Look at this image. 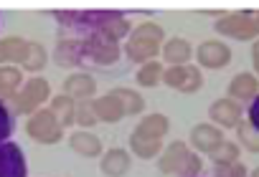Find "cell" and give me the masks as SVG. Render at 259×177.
Wrapping results in <instances>:
<instances>
[{
  "instance_id": "6da1fadb",
  "label": "cell",
  "mask_w": 259,
  "mask_h": 177,
  "mask_svg": "<svg viewBox=\"0 0 259 177\" xmlns=\"http://www.w3.org/2000/svg\"><path fill=\"white\" fill-rule=\"evenodd\" d=\"M54 18L59 21L61 31L71 33V38L102 36L119 43L133 33V23L127 21L124 13L117 11H56Z\"/></svg>"
},
{
  "instance_id": "7a4b0ae2",
  "label": "cell",
  "mask_w": 259,
  "mask_h": 177,
  "mask_svg": "<svg viewBox=\"0 0 259 177\" xmlns=\"http://www.w3.org/2000/svg\"><path fill=\"white\" fill-rule=\"evenodd\" d=\"M163 46H165V31L158 23L145 21L138 28H133V33H130V38L124 43V56L133 64L143 66V64L155 61V56L163 51Z\"/></svg>"
},
{
  "instance_id": "3957f363",
  "label": "cell",
  "mask_w": 259,
  "mask_h": 177,
  "mask_svg": "<svg viewBox=\"0 0 259 177\" xmlns=\"http://www.w3.org/2000/svg\"><path fill=\"white\" fill-rule=\"evenodd\" d=\"M219 36H229L234 41H256L259 38V11H234L221 16L213 23Z\"/></svg>"
},
{
  "instance_id": "277c9868",
  "label": "cell",
  "mask_w": 259,
  "mask_h": 177,
  "mask_svg": "<svg viewBox=\"0 0 259 177\" xmlns=\"http://www.w3.org/2000/svg\"><path fill=\"white\" fill-rule=\"evenodd\" d=\"M119 58V43L92 36L79 38V66H112Z\"/></svg>"
},
{
  "instance_id": "5b68a950",
  "label": "cell",
  "mask_w": 259,
  "mask_h": 177,
  "mask_svg": "<svg viewBox=\"0 0 259 177\" xmlns=\"http://www.w3.org/2000/svg\"><path fill=\"white\" fill-rule=\"evenodd\" d=\"M49 96H51V86H49V81L36 76V79H28V81L21 86V91L8 101V106H11L13 114L33 116Z\"/></svg>"
},
{
  "instance_id": "8992f818",
  "label": "cell",
  "mask_w": 259,
  "mask_h": 177,
  "mask_svg": "<svg viewBox=\"0 0 259 177\" xmlns=\"http://www.w3.org/2000/svg\"><path fill=\"white\" fill-rule=\"evenodd\" d=\"M26 132L38 144H56L64 137V127L56 122V116L51 114V109H38L33 116H28Z\"/></svg>"
},
{
  "instance_id": "52a82bcc",
  "label": "cell",
  "mask_w": 259,
  "mask_h": 177,
  "mask_svg": "<svg viewBox=\"0 0 259 177\" xmlns=\"http://www.w3.org/2000/svg\"><path fill=\"white\" fill-rule=\"evenodd\" d=\"M163 81L181 91V94H196L201 86H203V74L198 66L193 64H186V66H168L165 74H163Z\"/></svg>"
},
{
  "instance_id": "ba28073f",
  "label": "cell",
  "mask_w": 259,
  "mask_h": 177,
  "mask_svg": "<svg viewBox=\"0 0 259 177\" xmlns=\"http://www.w3.org/2000/svg\"><path fill=\"white\" fill-rule=\"evenodd\" d=\"M196 61L201 69H226L231 64V48L224 41H203L196 51Z\"/></svg>"
},
{
  "instance_id": "9c48e42d",
  "label": "cell",
  "mask_w": 259,
  "mask_h": 177,
  "mask_svg": "<svg viewBox=\"0 0 259 177\" xmlns=\"http://www.w3.org/2000/svg\"><path fill=\"white\" fill-rule=\"evenodd\" d=\"M191 154H193L191 147H188L186 142L176 139V142L165 144L163 154L158 157V169H160L163 174H178V177H181V172H183V167H186V162H188Z\"/></svg>"
},
{
  "instance_id": "30bf717a",
  "label": "cell",
  "mask_w": 259,
  "mask_h": 177,
  "mask_svg": "<svg viewBox=\"0 0 259 177\" xmlns=\"http://www.w3.org/2000/svg\"><path fill=\"white\" fill-rule=\"evenodd\" d=\"M26 154L13 142H0V177H26Z\"/></svg>"
},
{
  "instance_id": "8fae6325",
  "label": "cell",
  "mask_w": 259,
  "mask_h": 177,
  "mask_svg": "<svg viewBox=\"0 0 259 177\" xmlns=\"http://www.w3.org/2000/svg\"><path fill=\"white\" fill-rule=\"evenodd\" d=\"M224 132L216 127V124H196L191 129V147L198 152V154H213L221 144H224Z\"/></svg>"
},
{
  "instance_id": "7c38bea8",
  "label": "cell",
  "mask_w": 259,
  "mask_h": 177,
  "mask_svg": "<svg viewBox=\"0 0 259 177\" xmlns=\"http://www.w3.org/2000/svg\"><path fill=\"white\" fill-rule=\"evenodd\" d=\"M208 116L211 122L219 127V129H236L239 122H241V104L224 96V99H216L208 109Z\"/></svg>"
},
{
  "instance_id": "4fadbf2b",
  "label": "cell",
  "mask_w": 259,
  "mask_h": 177,
  "mask_svg": "<svg viewBox=\"0 0 259 177\" xmlns=\"http://www.w3.org/2000/svg\"><path fill=\"white\" fill-rule=\"evenodd\" d=\"M259 96V76L256 74H236L229 81V99L239 104H251Z\"/></svg>"
},
{
  "instance_id": "5bb4252c",
  "label": "cell",
  "mask_w": 259,
  "mask_h": 177,
  "mask_svg": "<svg viewBox=\"0 0 259 177\" xmlns=\"http://www.w3.org/2000/svg\"><path fill=\"white\" fill-rule=\"evenodd\" d=\"M64 94L74 101H92V96L97 94V81L92 74H71L64 81Z\"/></svg>"
},
{
  "instance_id": "9a60e30c",
  "label": "cell",
  "mask_w": 259,
  "mask_h": 177,
  "mask_svg": "<svg viewBox=\"0 0 259 177\" xmlns=\"http://www.w3.org/2000/svg\"><path fill=\"white\" fill-rule=\"evenodd\" d=\"M130 164H133V159H130V152L114 147V149H107V152L102 154L99 169H102L107 177H122V174H127Z\"/></svg>"
},
{
  "instance_id": "2e32d148",
  "label": "cell",
  "mask_w": 259,
  "mask_h": 177,
  "mask_svg": "<svg viewBox=\"0 0 259 177\" xmlns=\"http://www.w3.org/2000/svg\"><path fill=\"white\" fill-rule=\"evenodd\" d=\"M160 56H163V61L170 64V66H186V64L191 61V56H193V48H191V43H188L186 38L176 36V38H168V41H165Z\"/></svg>"
},
{
  "instance_id": "e0dca14e",
  "label": "cell",
  "mask_w": 259,
  "mask_h": 177,
  "mask_svg": "<svg viewBox=\"0 0 259 177\" xmlns=\"http://www.w3.org/2000/svg\"><path fill=\"white\" fill-rule=\"evenodd\" d=\"M28 48H31V41H23L18 36L0 38V64H21L23 66Z\"/></svg>"
},
{
  "instance_id": "ac0fdd59",
  "label": "cell",
  "mask_w": 259,
  "mask_h": 177,
  "mask_svg": "<svg viewBox=\"0 0 259 177\" xmlns=\"http://www.w3.org/2000/svg\"><path fill=\"white\" fill-rule=\"evenodd\" d=\"M69 144H71V149H74L76 154H81V157H99L102 149H104L102 139H99L97 134L87 132V129L74 132V134L69 137Z\"/></svg>"
},
{
  "instance_id": "d6986e66",
  "label": "cell",
  "mask_w": 259,
  "mask_h": 177,
  "mask_svg": "<svg viewBox=\"0 0 259 177\" xmlns=\"http://www.w3.org/2000/svg\"><path fill=\"white\" fill-rule=\"evenodd\" d=\"M168 129H170V119L165 114H148L135 127V132L140 137H148V139H163L168 134Z\"/></svg>"
},
{
  "instance_id": "ffe728a7",
  "label": "cell",
  "mask_w": 259,
  "mask_h": 177,
  "mask_svg": "<svg viewBox=\"0 0 259 177\" xmlns=\"http://www.w3.org/2000/svg\"><path fill=\"white\" fill-rule=\"evenodd\" d=\"M92 104H94L97 119H99V122H104V124H114V122H119L122 116H127V114H124V109H122V104H119L112 94H104V96L94 99Z\"/></svg>"
},
{
  "instance_id": "44dd1931",
  "label": "cell",
  "mask_w": 259,
  "mask_h": 177,
  "mask_svg": "<svg viewBox=\"0 0 259 177\" xmlns=\"http://www.w3.org/2000/svg\"><path fill=\"white\" fill-rule=\"evenodd\" d=\"M49 109H51V114L56 116V122H59L64 129L71 127V124H76V101H74L71 96H66V94L54 96L51 104H49Z\"/></svg>"
},
{
  "instance_id": "7402d4cb",
  "label": "cell",
  "mask_w": 259,
  "mask_h": 177,
  "mask_svg": "<svg viewBox=\"0 0 259 177\" xmlns=\"http://www.w3.org/2000/svg\"><path fill=\"white\" fill-rule=\"evenodd\" d=\"M23 86V74L16 66H0V101H11Z\"/></svg>"
},
{
  "instance_id": "603a6c76",
  "label": "cell",
  "mask_w": 259,
  "mask_h": 177,
  "mask_svg": "<svg viewBox=\"0 0 259 177\" xmlns=\"http://www.w3.org/2000/svg\"><path fill=\"white\" fill-rule=\"evenodd\" d=\"M130 149L140 159H153V157H160L165 147H163V139H148V137H140L138 132H133L130 134Z\"/></svg>"
},
{
  "instance_id": "cb8c5ba5",
  "label": "cell",
  "mask_w": 259,
  "mask_h": 177,
  "mask_svg": "<svg viewBox=\"0 0 259 177\" xmlns=\"http://www.w3.org/2000/svg\"><path fill=\"white\" fill-rule=\"evenodd\" d=\"M109 94L122 104V109H124V114H127V116H135V114H140V111L145 109V99H143V96H140V91H135V89L119 86V89H112Z\"/></svg>"
},
{
  "instance_id": "d4e9b609",
  "label": "cell",
  "mask_w": 259,
  "mask_h": 177,
  "mask_svg": "<svg viewBox=\"0 0 259 177\" xmlns=\"http://www.w3.org/2000/svg\"><path fill=\"white\" fill-rule=\"evenodd\" d=\"M54 58H56V64L64 66V69L79 66V38H61V41L56 43Z\"/></svg>"
},
{
  "instance_id": "484cf974",
  "label": "cell",
  "mask_w": 259,
  "mask_h": 177,
  "mask_svg": "<svg viewBox=\"0 0 259 177\" xmlns=\"http://www.w3.org/2000/svg\"><path fill=\"white\" fill-rule=\"evenodd\" d=\"M236 139H239V144H241L246 152L259 154V129H256L249 119H241V122H239V127H236Z\"/></svg>"
},
{
  "instance_id": "4316f807",
  "label": "cell",
  "mask_w": 259,
  "mask_h": 177,
  "mask_svg": "<svg viewBox=\"0 0 259 177\" xmlns=\"http://www.w3.org/2000/svg\"><path fill=\"white\" fill-rule=\"evenodd\" d=\"M163 74H165L163 64H160V61H150V64H143V66L138 69V76H135V79H138L140 86L150 89V86H158V84H160Z\"/></svg>"
},
{
  "instance_id": "83f0119b",
  "label": "cell",
  "mask_w": 259,
  "mask_h": 177,
  "mask_svg": "<svg viewBox=\"0 0 259 177\" xmlns=\"http://www.w3.org/2000/svg\"><path fill=\"white\" fill-rule=\"evenodd\" d=\"M46 61H49V56H46V48H44L41 43L31 41V48H28V56H26V61H23V69L36 74V71H41V69L46 66Z\"/></svg>"
},
{
  "instance_id": "f1b7e54d",
  "label": "cell",
  "mask_w": 259,
  "mask_h": 177,
  "mask_svg": "<svg viewBox=\"0 0 259 177\" xmlns=\"http://www.w3.org/2000/svg\"><path fill=\"white\" fill-rule=\"evenodd\" d=\"M99 119H97V111H94V104L92 101H76V124L89 129L94 127Z\"/></svg>"
},
{
  "instance_id": "f546056e",
  "label": "cell",
  "mask_w": 259,
  "mask_h": 177,
  "mask_svg": "<svg viewBox=\"0 0 259 177\" xmlns=\"http://www.w3.org/2000/svg\"><path fill=\"white\" fill-rule=\"evenodd\" d=\"M213 164H229V162H239V144L234 142H224L213 154H211Z\"/></svg>"
},
{
  "instance_id": "4dcf8cb0",
  "label": "cell",
  "mask_w": 259,
  "mask_h": 177,
  "mask_svg": "<svg viewBox=\"0 0 259 177\" xmlns=\"http://www.w3.org/2000/svg\"><path fill=\"white\" fill-rule=\"evenodd\" d=\"M16 122H13V111L8 106V101H0V142H8V137L13 134Z\"/></svg>"
},
{
  "instance_id": "1f68e13d",
  "label": "cell",
  "mask_w": 259,
  "mask_h": 177,
  "mask_svg": "<svg viewBox=\"0 0 259 177\" xmlns=\"http://www.w3.org/2000/svg\"><path fill=\"white\" fill-rule=\"evenodd\" d=\"M213 177H249L246 164L229 162V164H213Z\"/></svg>"
},
{
  "instance_id": "d6a6232c",
  "label": "cell",
  "mask_w": 259,
  "mask_h": 177,
  "mask_svg": "<svg viewBox=\"0 0 259 177\" xmlns=\"http://www.w3.org/2000/svg\"><path fill=\"white\" fill-rule=\"evenodd\" d=\"M201 164H203V162H201V154L193 152V154L188 157V162H186L181 177H201Z\"/></svg>"
},
{
  "instance_id": "836d02e7",
  "label": "cell",
  "mask_w": 259,
  "mask_h": 177,
  "mask_svg": "<svg viewBox=\"0 0 259 177\" xmlns=\"http://www.w3.org/2000/svg\"><path fill=\"white\" fill-rule=\"evenodd\" d=\"M246 119H249V122H251V124H254V127L259 129V96H256V99H254V101L249 104V111H246Z\"/></svg>"
},
{
  "instance_id": "e575fe53",
  "label": "cell",
  "mask_w": 259,
  "mask_h": 177,
  "mask_svg": "<svg viewBox=\"0 0 259 177\" xmlns=\"http://www.w3.org/2000/svg\"><path fill=\"white\" fill-rule=\"evenodd\" d=\"M251 64H254V74L259 76V38L251 43Z\"/></svg>"
},
{
  "instance_id": "d590c367",
  "label": "cell",
  "mask_w": 259,
  "mask_h": 177,
  "mask_svg": "<svg viewBox=\"0 0 259 177\" xmlns=\"http://www.w3.org/2000/svg\"><path fill=\"white\" fill-rule=\"evenodd\" d=\"M249 177H259V167H256L254 172H249Z\"/></svg>"
}]
</instances>
